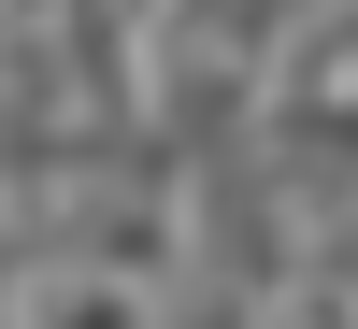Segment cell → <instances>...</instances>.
Listing matches in <instances>:
<instances>
[{
	"mask_svg": "<svg viewBox=\"0 0 358 329\" xmlns=\"http://www.w3.org/2000/svg\"><path fill=\"white\" fill-rule=\"evenodd\" d=\"M15 329H158V286H129V272H29Z\"/></svg>",
	"mask_w": 358,
	"mask_h": 329,
	"instance_id": "cell-1",
	"label": "cell"
}]
</instances>
